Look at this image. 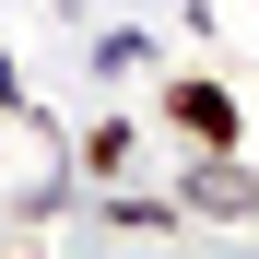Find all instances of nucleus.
I'll use <instances>...</instances> for the list:
<instances>
[{"label":"nucleus","instance_id":"2","mask_svg":"<svg viewBox=\"0 0 259 259\" xmlns=\"http://www.w3.org/2000/svg\"><path fill=\"white\" fill-rule=\"evenodd\" d=\"M189 212H259V189H247V177H200V189H189Z\"/></svg>","mask_w":259,"mask_h":259},{"label":"nucleus","instance_id":"1","mask_svg":"<svg viewBox=\"0 0 259 259\" xmlns=\"http://www.w3.org/2000/svg\"><path fill=\"white\" fill-rule=\"evenodd\" d=\"M177 130H200V142H236V106L212 95V82H189V95H177Z\"/></svg>","mask_w":259,"mask_h":259}]
</instances>
